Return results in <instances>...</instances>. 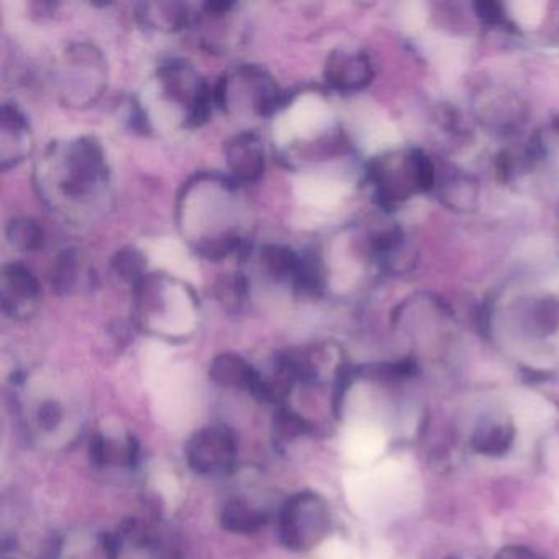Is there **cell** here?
<instances>
[{"instance_id": "obj_1", "label": "cell", "mask_w": 559, "mask_h": 559, "mask_svg": "<svg viewBox=\"0 0 559 559\" xmlns=\"http://www.w3.org/2000/svg\"><path fill=\"white\" fill-rule=\"evenodd\" d=\"M330 528L329 502L313 490H300L281 507L277 532L281 543L290 551H310L329 536Z\"/></svg>"}, {"instance_id": "obj_2", "label": "cell", "mask_w": 559, "mask_h": 559, "mask_svg": "<svg viewBox=\"0 0 559 559\" xmlns=\"http://www.w3.org/2000/svg\"><path fill=\"white\" fill-rule=\"evenodd\" d=\"M63 158V173L57 186L64 199L84 201L91 195H96L106 185V162L103 148L96 140L81 139L68 143Z\"/></svg>"}, {"instance_id": "obj_3", "label": "cell", "mask_w": 559, "mask_h": 559, "mask_svg": "<svg viewBox=\"0 0 559 559\" xmlns=\"http://www.w3.org/2000/svg\"><path fill=\"white\" fill-rule=\"evenodd\" d=\"M188 466L199 476H227L238 460V440L228 425H205L186 443Z\"/></svg>"}, {"instance_id": "obj_4", "label": "cell", "mask_w": 559, "mask_h": 559, "mask_svg": "<svg viewBox=\"0 0 559 559\" xmlns=\"http://www.w3.org/2000/svg\"><path fill=\"white\" fill-rule=\"evenodd\" d=\"M68 53L74 58L80 71H74L70 64L64 63L61 94L67 96L68 103H73L74 94H80V106L94 103L104 87L106 63L103 55L91 45H74Z\"/></svg>"}, {"instance_id": "obj_5", "label": "cell", "mask_w": 559, "mask_h": 559, "mask_svg": "<svg viewBox=\"0 0 559 559\" xmlns=\"http://www.w3.org/2000/svg\"><path fill=\"white\" fill-rule=\"evenodd\" d=\"M120 548L114 533L78 528L58 539L51 559H117Z\"/></svg>"}, {"instance_id": "obj_6", "label": "cell", "mask_w": 559, "mask_h": 559, "mask_svg": "<svg viewBox=\"0 0 559 559\" xmlns=\"http://www.w3.org/2000/svg\"><path fill=\"white\" fill-rule=\"evenodd\" d=\"M40 286L22 264H8L2 271V310L12 319H28L37 310Z\"/></svg>"}, {"instance_id": "obj_7", "label": "cell", "mask_w": 559, "mask_h": 559, "mask_svg": "<svg viewBox=\"0 0 559 559\" xmlns=\"http://www.w3.org/2000/svg\"><path fill=\"white\" fill-rule=\"evenodd\" d=\"M91 463L104 469H133L140 461L139 440L130 431H97L90 443Z\"/></svg>"}, {"instance_id": "obj_8", "label": "cell", "mask_w": 559, "mask_h": 559, "mask_svg": "<svg viewBox=\"0 0 559 559\" xmlns=\"http://www.w3.org/2000/svg\"><path fill=\"white\" fill-rule=\"evenodd\" d=\"M25 428L34 440H61L70 424V408L58 399H41L35 404L22 407Z\"/></svg>"}, {"instance_id": "obj_9", "label": "cell", "mask_w": 559, "mask_h": 559, "mask_svg": "<svg viewBox=\"0 0 559 559\" xmlns=\"http://www.w3.org/2000/svg\"><path fill=\"white\" fill-rule=\"evenodd\" d=\"M227 165L235 178L241 182H253L264 171V153L254 133L245 132L234 136L225 146Z\"/></svg>"}, {"instance_id": "obj_10", "label": "cell", "mask_w": 559, "mask_h": 559, "mask_svg": "<svg viewBox=\"0 0 559 559\" xmlns=\"http://www.w3.org/2000/svg\"><path fill=\"white\" fill-rule=\"evenodd\" d=\"M0 132H2V168L17 165L31 148V130L24 114L17 107H2Z\"/></svg>"}, {"instance_id": "obj_11", "label": "cell", "mask_w": 559, "mask_h": 559, "mask_svg": "<svg viewBox=\"0 0 559 559\" xmlns=\"http://www.w3.org/2000/svg\"><path fill=\"white\" fill-rule=\"evenodd\" d=\"M209 376L215 384L253 395L258 382V369L235 353H222L212 361Z\"/></svg>"}, {"instance_id": "obj_12", "label": "cell", "mask_w": 559, "mask_h": 559, "mask_svg": "<svg viewBox=\"0 0 559 559\" xmlns=\"http://www.w3.org/2000/svg\"><path fill=\"white\" fill-rule=\"evenodd\" d=\"M267 522V513L263 507L254 506L243 496H231L225 500L221 510L222 528L237 535H253L260 532Z\"/></svg>"}, {"instance_id": "obj_13", "label": "cell", "mask_w": 559, "mask_h": 559, "mask_svg": "<svg viewBox=\"0 0 559 559\" xmlns=\"http://www.w3.org/2000/svg\"><path fill=\"white\" fill-rule=\"evenodd\" d=\"M513 441H515L513 421L507 417L492 415L479 421L471 444L477 453L486 456H502L512 448Z\"/></svg>"}, {"instance_id": "obj_14", "label": "cell", "mask_w": 559, "mask_h": 559, "mask_svg": "<svg viewBox=\"0 0 559 559\" xmlns=\"http://www.w3.org/2000/svg\"><path fill=\"white\" fill-rule=\"evenodd\" d=\"M313 431H316V425L293 405L276 407V415L273 418V438L277 450H286L287 447L309 437Z\"/></svg>"}, {"instance_id": "obj_15", "label": "cell", "mask_w": 559, "mask_h": 559, "mask_svg": "<svg viewBox=\"0 0 559 559\" xmlns=\"http://www.w3.org/2000/svg\"><path fill=\"white\" fill-rule=\"evenodd\" d=\"M142 548L148 551L150 559H182L178 538L162 523L150 522Z\"/></svg>"}, {"instance_id": "obj_16", "label": "cell", "mask_w": 559, "mask_h": 559, "mask_svg": "<svg viewBox=\"0 0 559 559\" xmlns=\"http://www.w3.org/2000/svg\"><path fill=\"white\" fill-rule=\"evenodd\" d=\"M8 240L19 251H37L44 247V228L32 218H14L8 225Z\"/></svg>"}, {"instance_id": "obj_17", "label": "cell", "mask_w": 559, "mask_h": 559, "mask_svg": "<svg viewBox=\"0 0 559 559\" xmlns=\"http://www.w3.org/2000/svg\"><path fill=\"white\" fill-rule=\"evenodd\" d=\"M299 254L294 253L290 248L277 247V245L264 247L261 251L264 270L276 280H286V277L294 280V274L299 266Z\"/></svg>"}, {"instance_id": "obj_18", "label": "cell", "mask_w": 559, "mask_h": 559, "mask_svg": "<svg viewBox=\"0 0 559 559\" xmlns=\"http://www.w3.org/2000/svg\"><path fill=\"white\" fill-rule=\"evenodd\" d=\"M142 8L145 11L143 17L155 27L176 31L185 27L189 21L188 8L185 4H146Z\"/></svg>"}, {"instance_id": "obj_19", "label": "cell", "mask_w": 559, "mask_h": 559, "mask_svg": "<svg viewBox=\"0 0 559 559\" xmlns=\"http://www.w3.org/2000/svg\"><path fill=\"white\" fill-rule=\"evenodd\" d=\"M362 67L355 58L333 55L326 64V80L335 87H353L361 81Z\"/></svg>"}, {"instance_id": "obj_20", "label": "cell", "mask_w": 559, "mask_h": 559, "mask_svg": "<svg viewBox=\"0 0 559 559\" xmlns=\"http://www.w3.org/2000/svg\"><path fill=\"white\" fill-rule=\"evenodd\" d=\"M78 277V254L74 250H64L60 257L55 260L53 270H51V286L55 293L64 296L73 290Z\"/></svg>"}, {"instance_id": "obj_21", "label": "cell", "mask_w": 559, "mask_h": 559, "mask_svg": "<svg viewBox=\"0 0 559 559\" xmlns=\"http://www.w3.org/2000/svg\"><path fill=\"white\" fill-rule=\"evenodd\" d=\"M114 271L120 280L139 286L145 280V258L135 248H126L119 251L112 261Z\"/></svg>"}, {"instance_id": "obj_22", "label": "cell", "mask_w": 559, "mask_h": 559, "mask_svg": "<svg viewBox=\"0 0 559 559\" xmlns=\"http://www.w3.org/2000/svg\"><path fill=\"white\" fill-rule=\"evenodd\" d=\"M431 53H433L438 67H441L443 71H453L454 68L460 67L461 58H463V50H461L460 45L453 44V41L440 40V38L431 48Z\"/></svg>"}, {"instance_id": "obj_23", "label": "cell", "mask_w": 559, "mask_h": 559, "mask_svg": "<svg viewBox=\"0 0 559 559\" xmlns=\"http://www.w3.org/2000/svg\"><path fill=\"white\" fill-rule=\"evenodd\" d=\"M510 8H512L516 22L522 24L523 27H533V25L539 24V21H542V2H513Z\"/></svg>"}, {"instance_id": "obj_24", "label": "cell", "mask_w": 559, "mask_h": 559, "mask_svg": "<svg viewBox=\"0 0 559 559\" xmlns=\"http://www.w3.org/2000/svg\"><path fill=\"white\" fill-rule=\"evenodd\" d=\"M402 17H404V25L407 31H418L425 22L424 8L420 4H407Z\"/></svg>"}, {"instance_id": "obj_25", "label": "cell", "mask_w": 559, "mask_h": 559, "mask_svg": "<svg viewBox=\"0 0 559 559\" xmlns=\"http://www.w3.org/2000/svg\"><path fill=\"white\" fill-rule=\"evenodd\" d=\"M497 559H543L539 558L536 552L532 549L525 548V546H507L502 551L499 552Z\"/></svg>"}, {"instance_id": "obj_26", "label": "cell", "mask_w": 559, "mask_h": 559, "mask_svg": "<svg viewBox=\"0 0 559 559\" xmlns=\"http://www.w3.org/2000/svg\"><path fill=\"white\" fill-rule=\"evenodd\" d=\"M2 559H32L31 556L25 555L21 549L15 546H4L2 549Z\"/></svg>"}, {"instance_id": "obj_27", "label": "cell", "mask_w": 559, "mask_h": 559, "mask_svg": "<svg viewBox=\"0 0 559 559\" xmlns=\"http://www.w3.org/2000/svg\"><path fill=\"white\" fill-rule=\"evenodd\" d=\"M450 559H473V558H464V556H454V558H450Z\"/></svg>"}]
</instances>
